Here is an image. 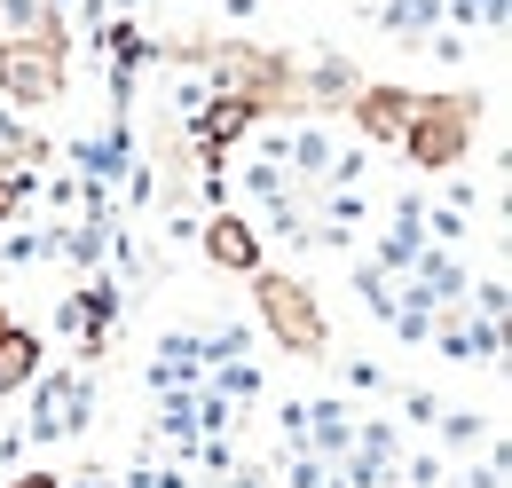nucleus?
Instances as JSON below:
<instances>
[{
    "label": "nucleus",
    "mask_w": 512,
    "mask_h": 488,
    "mask_svg": "<svg viewBox=\"0 0 512 488\" xmlns=\"http://www.w3.org/2000/svg\"><path fill=\"white\" fill-rule=\"evenodd\" d=\"M473 126H481V95H418V111H410L394 150L418 174H449V166L473 158Z\"/></svg>",
    "instance_id": "obj_1"
},
{
    "label": "nucleus",
    "mask_w": 512,
    "mask_h": 488,
    "mask_svg": "<svg viewBox=\"0 0 512 488\" xmlns=\"http://www.w3.org/2000/svg\"><path fill=\"white\" fill-rule=\"evenodd\" d=\"M253 307H260V323H268V339H276L284 355H323V347H331V315H323L308 276L253 268Z\"/></svg>",
    "instance_id": "obj_2"
},
{
    "label": "nucleus",
    "mask_w": 512,
    "mask_h": 488,
    "mask_svg": "<svg viewBox=\"0 0 512 488\" xmlns=\"http://www.w3.org/2000/svg\"><path fill=\"white\" fill-rule=\"evenodd\" d=\"M0 95L16 111H48L64 95V24L56 16L16 32V40H0Z\"/></svg>",
    "instance_id": "obj_3"
},
{
    "label": "nucleus",
    "mask_w": 512,
    "mask_h": 488,
    "mask_svg": "<svg viewBox=\"0 0 512 488\" xmlns=\"http://www.w3.org/2000/svg\"><path fill=\"white\" fill-rule=\"evenodd\" d=\"M347 111H355V134H363V142H386V150H394V142H402V126H410V111H418V95H410V87H355V95H347Z\"/></svg>",
    "instance_id": "obj_4"
},
{
    "label": "nucleus",
    "mask_w": 512,
    "mask_h": 488,
    "mask_svg": "<svg viewBox=\"0 0 512 488\" xmlns=\"http://www.w3.org/2000/svg\"><path fill=\"white\" fill-rule=\"evenodd\" d=\"M253 119H260L253 95H229V87H221V95L197 111V126H190V134H197V158H221L237 134H253Z\"/></svg>",
    "instance_id": "obj_5"
},
{
    "label": "nucleus",
    "mask_w": 512,
    "mask_h": 488,
    "mask_svg": "<svg viewBox=\"0 0 512 488\" xmlns=\"http://www.w3.org/2000/svg\"><path fill=\"white\" fill-rule=\"evenodd\" d=\"M197 244H205V260L229 268V276H253L260 268V237H253V221H237V213H213V221L197 229Z\"/></svg>",
    "instance_id": "obj_6"
},
{
    "label": "nucleus",
    "mask_w": 512,
    "mask_h": 488,
    "mask_svg": "<svg viewBox=\"0 0 512 488\" xmlns=\"http://www.w3.org/2000/svg\"><path fill=\"white\" fill-rule=\"evenodd\" d=\"M40 363H48V347H40V331H24V323H8V331H0V402H8L16 386H32V378H40Z\"/></svg>",
    "instance_id": "obj_7"
},
{
    "label": "nucleus",
    "mask_w": 512,
    "mask_h": 488,
    "mask_svg": "<svg viewBox=\"0 0 512 488\" xmlns=\"http://www.w3.org/2000/svg\"><path fill=\"white\" fill-rule=\"evenodd\" d=\"M434 16H442V0H394V8H386V24H394L402 40H418V24H434Z\"/></svg>",
    "instance_id": "obj_8"
},
{
    "label": "nucleus",
    "mask_w": 512,
    "mask_h": 488,
    "mask_svg": "<svg viewBox=\"0 0 512 488\" xmlns=\"http://www.w3.org/2000/svg\"><path fill=\"white\" fill-rule=\"evenodd\" d=\"M24 205H32V174L16 166V174H0V221H16Z\"/></svg>",
    "instance_id": "obj_9"
},
{
    "label": "nucleus",
    "mask_w": 512,
    "mask_h": 488,
    "mask_svg": "<svg viewBox=\"0 0 512 488\" xmlns=\"http://www.w3.org/2000/svg\"><path fill=\"white\" fill-rule=\"evenodd\" d=\"M300 174H331V142L323 134H300V158H292Z\"/></svg>",
    "instance_id": "obj_10"
},
{
    "label": "nucleus",
    "mask_w": 512,
    "mask_h": 488,
    "mask_svg": "<svg viewBox=\"0 0 512 488\" xmlns=\"http://www.w3.org/2000/svg\"><path fill=\"white\" fill-rule=\"evenodd\" d=\"M402 418H410V426H434V418H442V402L418 386V394H402Z\"/></svg>",
    "instance_id": "obj_11"
},
{
    "label": "nucleus",
    "mask_w": 512,
    "mask_h": 488,
    "mask_svg": "<svg viewBox=\"0 0 512 488\" xmlns=\"http://www.w3.org/2000/svg\"><path fill=\"white\" fill-rule=\"evenodd\" d=\"M0 488H64V481H56V473H8Z\"/></svg>",
    "instance_id": "obj_12"
},
{
    "label": "nucleus",
    "mask_w": 512,
    "mask_h": 488,
    "mask_svg": "<svg viewBox=\"0 0 512 488\" xmlns=\"http://www.w3.org/2000/svg\"><path fill=\"white\" fill-rule=\"evenodd\" d=\"M229 488H260V473H237V481H229Z\"/></svg>",
    "instance_id": "obj_13"
},
{
    "label": "nucleus",
    "mask_w": 512,
    "mask_h": 488,
    "mask_svg": "<svg viewBox=\"0 0 512 488\" xmlns=\"http://www.w3.org/2000/svg\"><path fill=\"white\" fill-rule=\"evenodd\" d=\"M8 323H16V315H8V300H0V331H8Z\"/></svg>",
    "instance_id": "obj_14"
},
{
    "label": "nucleus",
    "mask_w": 512,
    "mask_h": 488,
    "mask_svg": "<svg viewBox=\"0 0 512 488\" xmlns=\"http://www.w3.org/2000/svg\"><path fill=\"white\" fill-rule=\"evenodd\" d=\"M79 488H111V481H95V473H87V481H79Z\"/></svg>",
    "instance_id": "obj_15"
}]
</instances>
